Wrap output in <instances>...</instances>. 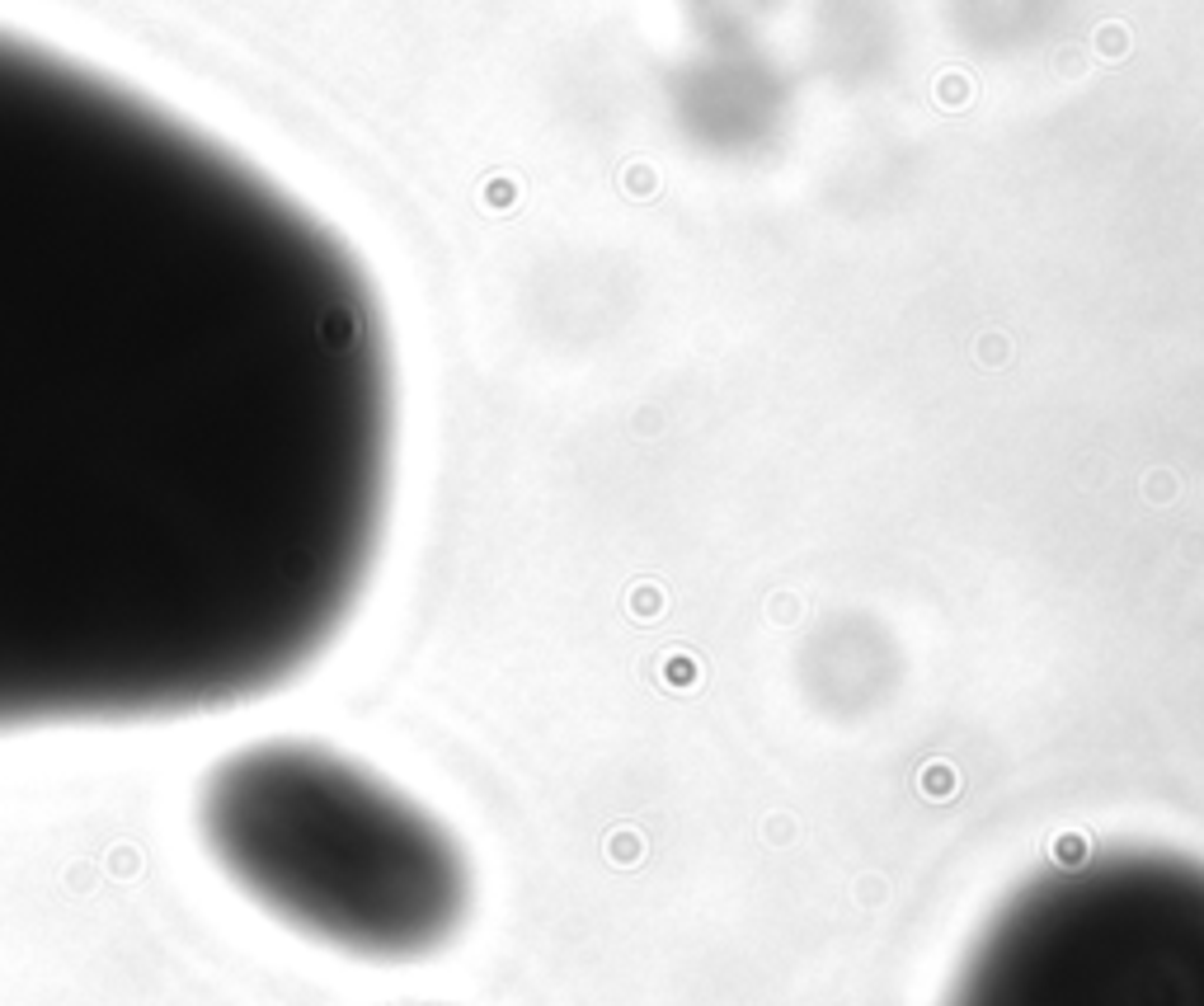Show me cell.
Listing matches in <instances>:
<instances>
[{
	"instance_id": "cell-1",
	"label": "cell",
	"mask_w": 1204,
	"mask_h": 1006,
	"mask_svg": "<svg viewBox=\"0 0 1204 1006\" xmlns=\"http://www.w3.org/2000/svg\"><path fill=\"white\" fill-rule=\"evenodd\" d=\"M390 489L396 358L344 235L0 29V734L292 686L363 607Z\"/></svg>"
},
{
	"instance_id": "cell-2",
	"label": "cell",
	"mask_w": 1204,
	"mask_h": 1006,
	"mask_svg": "<svg viewBox=\"0 0 1204 1006\" xmlns=\"http://www.w3.org/2000/svg\"><path fill=\"white\" fill-rule=\"evenodd\" d=\"M193 832L250 907L358 964L434 960L476 903L457 832L321 739L273 734L222 752L198 776Z\"/></svg>"
},
{
	"instance_id": "cell-3",
	"label": "cell",
	"mask_w": 1204,
	"mask_h": 1006,
	"mask_svg": "<svg viewBox=\"0 0 1204 1006\" xmlns=\"http://www.w3.org/2000/svg\"><path fill=\"white\" fill-rule=\"evenodd\" d=\"M946 1006H1204V861L1111 847L1030 874L960 955Z\"/></svg>"
}]
</instances>
